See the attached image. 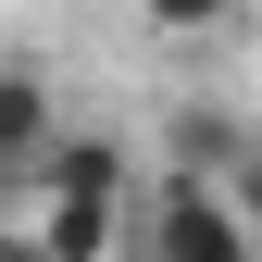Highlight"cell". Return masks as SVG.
Returning a JSON list of instances; mask_svg holds the SVG:
<instances>
[{
	"mask_svg": "<svg viewBox=\"0 0 262 262\" xmlns=\"http://www.w3.org/2000/svg\"><path fill=\"white\" fill-rule=\"evenodd\" d=\"M138 13L162 25V38H225V25H237V0H138Z\"/></svg>",
	"mask_w": 262,
	"mask_h": 262,
	"instance_id": "3",
	"label": "cell"
},
{
	"mask_svg": "<svg viewBox=\"0 0 262 262\" xmlns=\"http://www.w3.org/2000/svg\"><path fill=\"white\" fill-rule=\"evenodd\" d=\"M50 125H62V100H50V75H38V62H0V187H25V175H38Z\"/></svg>",
	"mask_w": 262,
	"mask_h": 262,
	"instance_id": "2",
	"label": "cell"
},
{
	"mask_svg": "<svg viewBox=\"0 0 262 262\" xmlns=\"http://www.w3.org/2000/svg\"><path fill=\"white\" fill-rule=\"evenodd\" d=\"M0 237H25V250H50V262H100V250H125V187L25 175V200L0 212Z\"/></svg>",
	"mask_w": 262,
	"mask_h": 262,
	"instance_id": "1",
	"label": "cell"
}]
</instances>
